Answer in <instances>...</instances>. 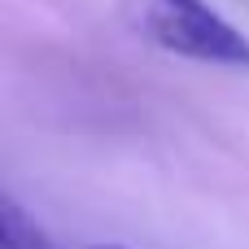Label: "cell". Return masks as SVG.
Segmentation results:
<instances>
[{
  "mask_svg": "<svg viewBox=\"0 0 249 249\" xmlns=\"http://www.w3.org/2000/svg\"><path fill=\"white\" fill-rule=\"evenodd\" d=\"M0 249H53L48 232L22 210L18 197H0Z\"/></svg>",
  "mask_w": 249,
  "mask_h": 249,
  "instance_id": "cell-2",
  "label": "cell"
},
{
  "mask_svg": "<svg viewBox=\"0 0 249 249\" xmlns=\"http://www.w3.org/2000/svg\"><path fill=\"white\" fill-rule=\"evenodd\" d=\"M96 249H118V245H96Z\"/></svg>",
  "mask_w": 249,
  "mask_h": 249,
  "instance_id": "cell-3",
  "label": "cell"
},
{
  "mask_svg": "<svg viewBox=\"0 0 249 249\" xmlns=\"http://www.w3.org/2000/svg\"><path fill=\"white\" fill-rule=\"evenodd\" d=\"M127 26L184 61L249 70V35L210 0H123Z\"/></svg>",
  "mask_w": 249,
  "mask_h": 249,
  "instance_id": "cell-1",
  "label": "cell"
}]
</instances>
